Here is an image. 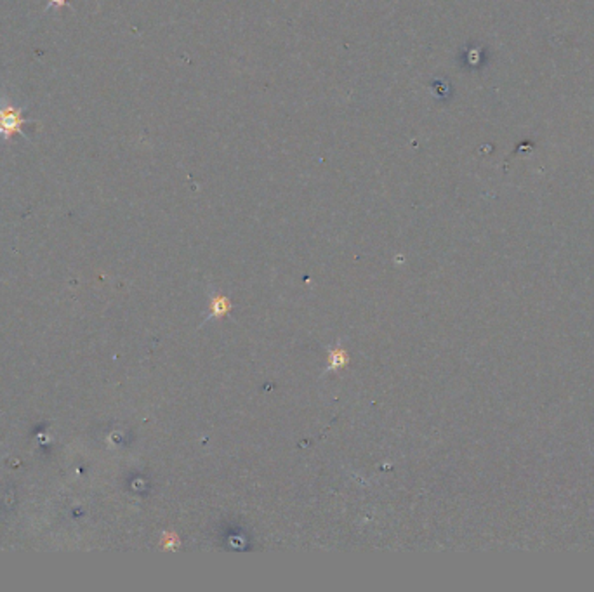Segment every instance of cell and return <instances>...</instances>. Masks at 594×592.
<instances>
[{"label": "cell", "instance_id": "cell-1", "mask_svg": "<svg viewBox=\"0 0 594 592\" xmlns=\"http://www.w3.org/2000/svg\"><path fill=\"white\" fill-rule=\"evenodd\" d=\"M25 117H23L21 108L16 107L9 101V98L0 94V138L9 141L15 134H25L23 125H25Z\"/></svg>", "mask_w": 594, "mask_h": 592}, {"label": "cell", "instance_id": "cell-3", "mask_svg": "<svg viewBox=\"0 0 594 592\" xmlns=\"http://www.w3.org/2000/svg\"><path fill=\"white\" fill-rule=\"evenodd\" d=\"M230 311V299L224 297V295H214L213 301H210V316H214V318H223V316H226Z\"/></svg>", "mask_w": 594, "mask_h": 592}, {"label": "cell", "instance_id": "cell-4", "mask_svg": "<svg viewBox=\"0 0 594 592\" xmlns=\"http://www.w3.org/2000/svg\"><path fill=\"white\" fill-rule=\"evenodd\" d=\"M179 537L176 535V533H163L162 537V547L163 549H176V547H179Z\"/></svg>", "mask_w": 594, "mask_h": 592}, {"label": "cell", "instance_id": "cell-5", "mask_svg": "<svg viewBox=\"0 0 594 592\" xmlns=\"http://www.w3.org/2000/svg\"><path fill=\"white\" fill-rule=\"evenodd\" d=\"M66 4V0H53V2H51V6H64Z\"/></svg>", "mask_w": 594, "mask_h": 592}, {"label": "cell", "instance_id": "cell-2", "mask_svg": "<svg viewBox=\"0 0 594 592\" xmlns=\"http://www.w3.org/2000/svg\"><path fill=\"white\" fill-rule=\"evenodd\" d=\"M350 362V356L344 351L341 346H336L332 351L329 353V362H327V369L329 370H341L348 365Z\"/></svg>", "mask_w": 594, "mask_h": 592}]
</instances>
